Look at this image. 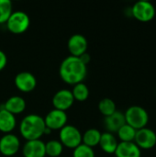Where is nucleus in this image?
Returning a JSON list of instances; mask_svg holds the SVG:
<instances>
[{
	"label": "nucleus",
	"mask_w": 156,
	"mask_h": 157,
	"mask_svg": "<svg viewBox=\"0 0 156 157\" xmlns=\"http://www.w3.org/2000/svg\"><path fill=\"white\" fill-rule=\"evenodd\" d=\"M87 66L78 57L67 56L63 60L59 68L61 79L67 85L74 86L82 83L86 77Z\"/></svg>",
	"instance_id": "obj_1"
},
{
	"label": "nucleus",
	"mask_w": 156,
	"mask_h": 157,
	"mask_svg": "<svg viewBox=\"0 0 156 157\" xmlns=\"http://www.w3.org/2000/svg\"><path fill=\"white\" fill-rule=\"evenodd\" d=\"M45 129L44 119L38 114H29L25 116L18 126L19 133L26 142L40 140L44 135Z\"/></svg>",
	"instance_id": "obj_2"
},
{
	"label": "nucleus",
	"mask_w": 156,
	"mask_h": 157,
	"mask_svg": "<svg viewBox=\"0 0 156 157\" xmlns=\"http://www.w3.org/2000/svg\"><path fill=\"white\" fill-rule=\"evenodd\" d=\"M126 124L131 126L136 131L145 128L149 121L147 110L141 106H131L124 113Z\"/></svg>",
	"instance_id": "obj_3"
},
{
	"label": "nucleus",
	"mask_w": 156,
	"mask_h": 157,
	"mask_svg": "<svg viewBox=\"0 0 156 157\" xmlns=\"http://www.w3.org/2000/svg\"><path fill=\"white\" fill-rule=\"evenodd\" d=\"M6 26L9 32L13 34H22L29 29L30 26V18L24 11H13L8 17Z\"/></svg>",
	"instance_id": "obj_4"
},
{
	"label": "nucleus",
	"mask_w": 156,
	"mask_h": 157,
	"mask_svg": "<svg viewBox=\"0 0 156 157\" xmlns=\"http://www.w3.org/2000/svg\"><path fill=\"white\" fill-rule=\"evenodd\" d=\"M59 141L63 147L74 150L82 144V132L75 126L66 124L59 131Z\"/></svg>",
	"instance_id": "obj_5"
},
{
	"label": "nucleus",
	"mask_w": 156,
	"mask_h": 157,
	"mask_svg": "<svg viewBox=\"0 0 156 157\" xmlns=\"http://www.w3.org/2000/svg\"><path fill=\"white\" fill-rule=\"evenodd\" d=\"M131 16L137 20L142 22H148L152 20L155 16V7L150 2L146 0L137 1L131 7Z\"/></svg>",
	"instance_id": "obj_6"
},
{
	"label": "nucleus",
	"mask_w": 156,
	"mask_h": 157,
	"mask_svg": "<svg viewBox=\"0 0 156 157\" xmlns=\"http://www.w3.org/2000/svg\"><path fill=\"white\" fill-rule=\"evenodd\" d=\"M21 144L19 138L14 133L4 134L0 138V154L6 157H12L16 155Z\"/></svg>",
	"instance_id": "obj_7"
},
{
	"label": "nucleus",
	"mask_w": 156,
	"mask_h": 157,
	"mask_svg": "<svg viewBox=\"0 0 156 157\" xmlns=\"http://www.w3.org/2000/svg\"><path fill=\"white\" fill-rule=\"evenodd\" d=\"M43 119L46 128H48L52 132V131H60L61 129H63L67 124L68 116L65 111L53 109L50 110L45 116V118Z\"/></svg>",
	"instance_id": "obj_8"
},
{
	"label": "nucleus",
	"mask_w": 156,
	"mask_h": 157,
	"mask_svg": "<svg viewBox=\"0 0 156 157\" xmlns=\"http://www.w3.org/2000/svg\"><path fill=\"white\" fill-rule=\"evenodd\" d=\"M14 83L17 90L22 93H29L37 86V79L35 75L27 71L18 73L14 79Z\"/></svg>",
	"instance_id": "obj_9"
},
{
	"label": "nucleus",
	"mask_w": 156,
	"mask_h": 157,
	"mask_svg": "<svg viewBox=\"0 0 156 157\" xmlns=\"http://www.w3.org/2000/svg\"><path fill=\"white\" fill-rule=\"evenodd\" d=\"M134 143L142 150H150L156 145V133L152 129L147 127L136 132Z\"/></svg>",
	"instance_id": "obj_10"
},
{
	"label": "nucleus",
	"mask_w": 156,
	"mask_h": 157,
	"mask_svg": "<svg viewBox=\"0 0 156 157\" xmlns=\"http://www.w3.org/2000/svg\"><path fill=\"white\" fill-rule=\"evenodd\" d=\"M67 48L71 56L80 57L82 54L87 52L88 42L84 35L78 33L74 34L67 41Z\"/></svg>",
	"instance_id": "obj_11"
},
{
	"label": "nucleus",
	"mask_w": 156,
	"mask_h": 157,
	"mask_svg": "<svg viewBox=\"0 0 156 157\" xmlns=\"http://www.w3.org/2000/svg\"><path fill=\"white\" fill-rule=\"evenodd\" d=\"M52 106L55 109L62 111L68 110L74 103V98L69 89H60L52 97Z\"/></svg>",
	"instance_id": "obj_12"
},
{
	"label": "nucleus",
	"mask_w": 156,
	"mask_h": 157,
	"mask_svg": "<svg viewBox=\"0 0 156 157\" xmlns=\"http://www.w3.org/2000/svg\"><path fill=\"white\" fill-rule=\"evenodd\" d=\"M23 157H45V143L40 140L27 141L22 147Z\"/></svg>",
	"instance_id": "obj_13"
},
{
	"label": "nucleus",
	"mask_w": 156,
	"mask_h": 157,
	"mask_svg": "<svg viewBox=\"0 0 156 157\" xmlns=\"http://www.w3.org/2000/svg\"><path fill=\"white\" fill-rule=\"evenodd\" d=\"M126 124L125 116L124 113L121 111H115L112 115L105 117L104 118V125L108 132L110 133H117V132L124 125Z\"/></svg>",
	"instance_id": "obj_14"
},
{
	"label": "nucleus",
	"mask_w": 156,
	"mask_h": 157,
	"mask_svg": "<svg viewBox=\"0 0 156 157\" xmlns=\"http://www.w3.org/2000/svg\"><path fill=\"white\" fill-rule=\"evenodd\" d=\"M116 157H141L142 151L134 142L119 143L114 153Z\"/></svg>",
	"instance_id": "obj_15"
},
{
	"label": "nucleus",
	"mask_w": 156,
	"mask_h": 157,
	"mask_svg": "<svg viewBox=\"0 0 156 157\" xmlns=\"http://www.w3.org/2000/svg\"><path fill=\"white\" fill-rule=\"evenodd\" d=\"M26 100L20 96H12L3 104V108L15 116L23 113L26 109Z\"/></svg>",
	"instance_id": "obj_16"
},
{
	"label": "nucleus",
	"mask_w": 156,
	"mask_h": 157,
	"mask_svg": "<svg viewBox=\"0 0 156 157\" xmlns=\"http://www.w3.org/2000/svg\"><path fill=\"white\" fill-rule=\"evenodd\" d=\"M17 126V119L15 115L11 114L3 108L0 107V132L4 134L12 133Z\"/></svg>",
	"instance_id": "obj_17"
},
{
	"label": "nucleus",
	"mask_w": 156,
	"mask_h": 157,
	"mask_svg": "<svg viewBox=\"0 0 156 157\" xmlns=\"http://www.w3.org/2000/svg\"><path fill=\"white\" fill-rule=\"evenodd\" d=\"M118 144H119V142L113 133L106 132L101 134V138H100L98 145L100 146L103 152L109 154V155L114 154L117 149Z\"/></svg>",
	"instance_id": "obj_18"
},
{
	"label": "nucleus",
	"mask_w": 156,
	"mask_h": 157,
	"mask_svg": "<svg viewBox=\"0 0 156 157\" xmlns=\"http://www.w3.org/2000/svg\"><path fill=\"white\" fill-rule=\"evenodd\" d=\"M101 134L102 133L97 129H88L82 134V144L91 148H94L99 144Z\"/></svg>",
	"instance_id": "obj_19"
},
{
	"label": "nucleus",
	"mask_w": 156,
	"mask_h": 157,
	"mask_svg": "<svg viewBox=\"0 0 156 157\" xmlns=\"http://www.w3.org/2000/svg\"><path fill=\"white\" fill-rule=\"evenodd\" d=\"M71 92L74 98V101L76 100L79 102H84L89 97V88L84 82L73 86V89L71 90Z\"/></svg>",
	"instance_id": "obj_20"
},
{
	"label": "nucleus",
	"mask_w": 156,
	"mask_h": 157,
	"mask_svg": "<svg viewBox=\"0 0 156 157\" xmlns=\"http://www.w3.org/2000/svg\"><path fill=\"white\" fill-rule=\"evenodd\" d=\"M63 152V146L59 140H51L45 144L46 156L60 157Z\"/></svg>",
	"instance_id": "obj_21"
},
{
	"label": "nucleus",
	"mask_w": 156,
	"mask_h": 157,
	"mask_svg": "<svg viewBox=\"0 0 156 157\" xmlns=\"http://www.w3.org/2000/svg\"><path fill=\"white\" fill-rule=\"evenodd\" d=\"M98 110L104 117H108L112 115L115 111H117V107L115 102L111 98H105L99 101Z\"/></svg>",
	"instance_id": "obj_22"
},
{
	"label": "nucleus",
	"mask_w": 156,
	"mask_h": 157,
	"mask_svg": "<svg viewBox=\"0 0 156 157\" xmlns=\"http://www.w3.org/2000/svg\"><path fill=\"white\" fill-rule=\"evenodd\" d=\"M136 130L132 128L131 126L128 124H124L118 132V137L120 140V142L129 143V142H134L135 135H136Z\"/></svg>",
	"instance_id": "obj_23"
},
{
	"label": "nucleus",
	"mask_w": 156,
	"mask_h": 157,
	"mask_svg": "<svg viewBox=\"0 0 156 157\" xmlns=\"http://www.w3.org/2000/svg\"><path fill=\"white\" fill-rule=\"evenodd\" d=\"M13 12V6L10 0H0V25L6 24Z\"/></svg>",
	"instance_id": "obj_24"
},
{
	"label": "nucleus",
	"mask_w": 156,
	"mask_h": 157,
	"mask_svg": "<svg viewBox=\"0 0 156 157\" xmlns=\"http://www.w3.org/2000/svg\"><path fill=\"white\" fill-rule=\"evenodd\" d=\"M73 157H96L93 148L81 144L73 150Z\"/></svg>",
	"instance_id": "obj_25"
},
{
	"label": "nucleus",
	"mask_w": 156,
	"mask_h": 157,
	"mask_svg": "<svg viewBox=\"0 0 156 157\" xmlns=\"http://www.w3.org/2000/svg\"><path fill=\"white\" fill-rule=\"evenodd\" d=\"M6 64H7V56L2 50H0V72L6 68Z\"/></svg>",
	"instance_id": "obj_26"
},
{
	"label": "nucleus",
	"mask_w": 156,
	"mask_h": 157,
	"mask_svg": "<svg viewBox=\"0 0 156 157\" xmlns=\"http://www.w3.org/2000/svg\"><path fill=\"white\" fill-rule=\"evenodd\" d=\"M81 61H82V63H84V64H86V66H87V64L90 63V61H91V56H90V54L88 53V52H86V53H84V54H82L80 57H78Z\"/></svg>",
	"instance_id": "obj_27"
},
{
	"label": "nucleus",
	"mask_w": 156,
	"mask_h": 157,
	"mask_svg": "<svg viewBox=\"0 0 156 157\" xmlns=\"http://www.w3.org/2000/svg\"><path fill=\"white\" fill-rule=\"evenodd\" d=\"M60 157H63V156H60Z\"/></svg>",
	"instance_id": "obj_28"
}]
</instances>
